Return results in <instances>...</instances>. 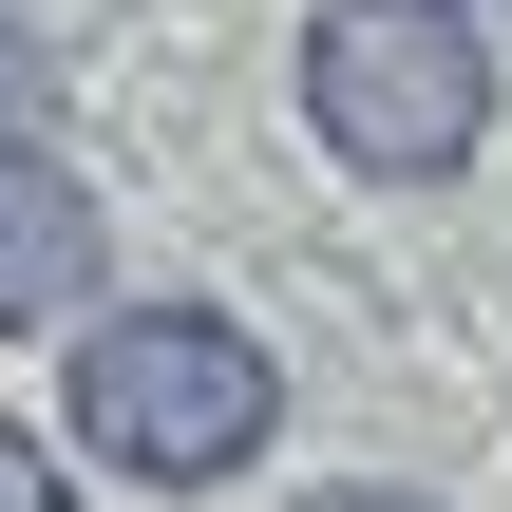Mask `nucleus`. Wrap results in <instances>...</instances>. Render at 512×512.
<instances>
[{
    "label": "nucleus",
    "mask_w": 512,
    "mask_h": 512,
    "mask_svg": "<svg viewBox=\"0 0 512 512\" xmlns=\"http://www.w3.org/2000/svg\"><path fill=\"white\" fill-rule=\"evenodd\" d=\"M494 19H512V0H494Z\"/></svg>",
    "instance_id": "nucleus-7"
},
{
    "label": "nucleus",
    "mask_w": 512,
    "mask_h": 512,
    "mask_svg": "<svg viewBox=\"0 0 512 512\" xmlns=\"http://www.w3.org/2000/svg\"><path fill=\"white\" fill-rule=\"evenodd\" d=\"M304 512H437V494H418V475H323Z\"/></svg>",
    "instance_id": "nucleus-5"
},
{
    "label": "nucleus",
    "mask_w": 512,
    "mask_h": 512,
    "mask_svg": "<svg viewBox=\"0 0 512 512\" xmlns=\"http://www.w3.org/2000/svg\"><path fill=\"white\" fill-rule=\"evenodd\" d=\"M95 285H114L95 171L38 152V133H0V342H19V323H95Z\"/></svg>",
    "instance_id": "nucleus-3"
},
{
    "label": "nucleus",
    "mask_w": 512,
    "mask_h": 512,
    "mask_svg": "<svg viewBox=\"0 0 512 512\" xmlns=\"http://www.w3.org/2000/svg\"><path fill=\"white\" fill-rule=\"evenodd\" d=\"M0 512H95V494H76V456H57L38 418H0Z\"/></svg>",
    "instance_id": "nucleus-4"
},
{
    "label": "nucleus",
    "mask_w": 512,
    "mask_h": 512,
    "mask_svg": "<svg viewBox=\"0 0 512 512\" xmlns=\"http://www.w3.org/2000/svg\"><path fill=\"white\" fill-rule=\"evenodd\" d=\"M494 0H323L304 19V57H285V95H304V133H323V171H361V190H456L475 152H494Z\"/></svg>",
    "instance_id": "nucleus-2"
},
{
    "label": "nucleus",
    "mask_w": 512,
    "mask_h": 512,
    "mask_svg": "<svg viewBox=\"0 0 512 512\" xmlns=\"http://www.w3.org/2000/svg\"><path fill=\"white\" fill-rule=\"evenodd\" d=\"M57 418H76V456L133 475V494H228V475L285 437V342H247V323L190 304V285H133V304H95V323L57 342Z\"/></svg>",
    "instance_id": "nucleus-1"
},
{
    "label": "nucleus",
    "mask_w": 512,
    "mask_h": 512,
    "mask_svg": "<svg viewBox=\"0 0 512 512\" xmlns=\"http://www.w3.org/2000/svg\"><path fill=\"white\" fill-rule=\"evenodd\" d=\"M0 57H19V19H0Z\"/></svg>",
    "instance_id": "nucleus-6"
}]
</instances>
